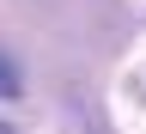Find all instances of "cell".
Returning <instances> with one entry per match:
<instances>
[{
    "mask_svg": "<svg viewBox=\"0 0 146 134\" xmlns=\"http://www.w3.org/2000/svg\"><path fill=\"white\" fill-rule=\"evenodd\" d=\"M0 98H18V61L0 55Z\"/></svg>",
    "mask_w": 146,
    "mask_h": 134,
    "instance_id": "6da1fadb",
    "label": "cell"
}]
</instances>
